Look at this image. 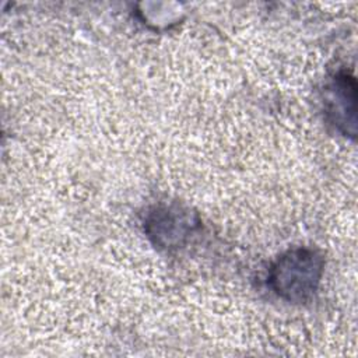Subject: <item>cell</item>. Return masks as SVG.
Masks as SVG:
<instances>
[{
  "label": "cell",
  "instance_id": "obj_1",
  "mask_svg": "<svg viewBox=\"0 0 358 358\" xmlns=\"http://www.w3.org/2000/svg\"><path fill=\"white\" fill-rule=\"evenodd\" d=\"M324 267L322 253L313 248H294L277 257L268 270L270 288L284 301L310 299L320 282Z\"/></svg>",
  "mask_w": 358,
  "mask_h": 358
},
{
  "label": "cell",
  "instance_id": "obj_2",
  "mask_svg": "<svg viewBox=\"0 0 358 358\" xmlns=\"http://www.w3.org/2000/svg\"><path fill=\"white\" fill-rule=\"evenodd\" d=\"M355 78L347 71L331 77L324 88V113L330 122L344 134L355 136Z\"/></svg>",
  "mask_w": 358,
  "mask_h": 358
},
{
  "label": "cell",
  "instance_id": "obj_3",
  "mask_svg": "<svg viewBox=\"0 0 358 358\" xmlns=\"http://www.w3.org/2000/svg\"><path fill=\"white\" fill-rule=\"evenodd\" d=\"M193 227L192 214L178 206L155 207L145 220V232L162 248L179 246Z\"/></svg>",
  "mask_w": 358,
  "mask_h": 358
}]
</instances>
